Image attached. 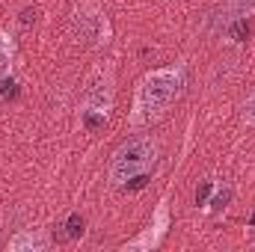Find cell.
I'll list each match as a JSON object with an SVG mask.
<instances>
[{
	"label": "cell",
	"mask_w": 255,
	"mask_h": 252,
	"mask_svg": "<svg viewBox=\"0 0 255 252\" xmlns=\"http://www.w3.org/2000/svg\"><path fill=\"white\" fill-rule=\"evenodd\" d=\"M169 229H172L169 199H160V202H157V208H154V214H151V220L145 223V229H142L136 238L125 241V244H122V250H125V252H151V250H157V247L163 244V238L169 235Z\"/></svg>",
	"instance_id": "obj_5"
},
{
	"label": "cell",
	"mask_w": 255,
	"mask_h": 252,
	"mask_svg": "<svg viewBox=\"0 0 255 252\" xmlns=\"http://www.w3.org/2000/svg\"><path fill=\"white\" fill-rule=\"evenodd\" d=\"M229 202H232V187L223 184V187H217L214 199H208V208H211V214H220V211H226Z\"/></svg>",
	"instance_id": "obj_10"
},
{
	"label": "cell",
	"mask_w": 255,
	"mask_h": 252,
	"mask_svg": "<svg viewBox=\"0 0 255 252\" xmlns=\"http://www.w3.org/2000/svg\"><path fill=\"white\" fill-rule=\"evenodd\" d=\"M184 86H187V71L181 63L148 68L133 86V98H130V110H128V127L142 130V127L157 125L172 110V104L181 98Z\"/></svg>",
	"instance_id": "obj_1"
},
{
	"label": "cell",
	"mask_w": 255,
	"mask_h": 252,
	"mask_svg": "<svg viewBox=\"0 0 255 252\" xmlns=\"http://www.w3.org/2000/svg\"><path fill=\"white\" fill-rule=\"evenodd\" d=\"M116 104V77L110 68H95L80 95V127L95 133L110 122V110Z\"/></svg>",
	"instance_id": "obj_3"
},
{
	"label": "cell",
	"mask_w": 255,
	"mask_h": 252,
	"mask_svg": "<svg viewBox=\"0 0 255 252\" xmlns=\"http://www.w3.org/2000/svg\"><path fill=\"white\" fill-rule=\"evenodd\" d=\"M160 157V145L151 133H136V136H128L125 142H119L107 160V181L113 187L125 190L130 181L142 178L148 169H154Z\"/></svg>",
	"instance_id": "obj_2"
},
{
	"label": "cell",
	"mask_w": 255,
	"mask_h": 252,
	"mask_svg": "<svg viewBox=\"0 0 255 252\" xmlns=\"http://www.w3.org/2000/svg\"><path fill=\"white\" fill-rule=\"evenodd\" d=\"M15 68V36L9 30H0V80L12 77Z\"/></svg>",
	"instance_id": "obj_8"
},
{
	"label": "cell",
	"mask_w": 255,
	"mask_h": 252,
	"mask_svg": "<svg viewBox=\"0 0 255 252\" xmlns=\"http://www.w3.org/2000/svg\"><path fill=\"white\" fill-rule=\"evenodd\" d=\"M83 226H86L83 214H80V211H74V214L65 220V238H68V241H80V238H83V232H86Z\"/></svg>",
	"instance_id": "obj_9"
},
{
	"label": "cell",
	"mask_w": 255,
	"mask_h": 252,
	"mask_svg": "<svg viewBox=\"0 0 255 252\" xmlns=\"http://www.w3.org/2000/svg\"><path fill=\"white\" fill-rule=\"evenodd\" d=\"M71 33L86 48H104L113 39V27L98 0H83L71 15Z\"/></svg>",
	"instance_id": "obj_4"
},
{
	"label": "cell",
	"mask_w": 255,
	"mask_h": 252,
	"mask_svg": "<svg viewBox=\"0 0 255 252\" xmlns=\"http://www.w3.org/2000/svg\"><path fill=\"white\" fill-rule=\"evenodd\" d=\"M220 21L223 27H232V24H244V18H250L255 12V0H223L220 3Z\"/></svg>",
	"instance_id": "obj_7"
},
{
	"label": "cell",
	"mask_w": 255,
	"mask_h": 252,
	"mask_svg": "<svg viewBox=\"0 0 255 252\" xmlns=\"http://www.w3.org/2000/svg\"><path fill=\"white\" fill-rule=\"evenodd\" d=\"M51 250V235L45 229H21L9 238V252H45Z\"/></svg>",
	"instance_id": "obj_6"
},
{
	"label": "cell",
	"mask_w": 255,
	"mask_h": 252,
	"mask_svg": "<svg viewBox=\"0 0 255 252\" xmlns=\"http://www.w3.org/2000/svg\"><path fill=\"white\" fill-rule=\"evenodd\" d=\"M238 116H241V122H244L247 127H255V89L244 98V104H241Z\"/></svg>",
	"instance_id": "obj_11"
},
{
	"label": "cell",
	"mask_w": 255,
	"mask_h": 252,
	"mask_svg": "<svg viewBox=\"0 0 255 252\" xmlns=\"http://www.w3.org/2000/svg\"><path fill=\"white\" fill-rule=\"evenodd\" d=\"M217 190L214 181H202V187L196 190V205H208V199H211V193Z\"/></svg>",
	"instance_id": "obj_12"
}]
</instances>
